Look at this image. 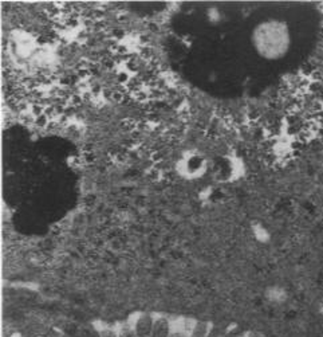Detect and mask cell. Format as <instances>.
<instances>
[{
    "instance_id": "cell-2",
    "label": "cell",
    "mask_w": 323,
    "mask_h": 337,
    "mask_svg": "<svg viewBox=\"0 0 323 337\" xmlns=\"http://www.w3.org/2000/svg\"><path fill=\"white\" fill-rule=\"evenodd\" d=\"M153 326H154V321H153L152 316L142 314L140 316L137 323H135V336L137 337H150L153 332Z\"/></svg>"
},
{
    "instance_id": "cell-9",
    "label": "cell",
    "mask_w": 323,
    "mask_h": 337,
    "mask_svg": "<svg viewBox=\"0 0 323 337\" xmlns=\"http://www.w3.org/2000/svg\"><path fill=\"white\" fill-rule=\"evenodd\" d=\"M86 337H101V334H97V332H94V330H90V332L86 333Z\"/></svg>"
},
{
    "instance_id": "cell-10",
    "label": "cell",
    "mask_w": 323,
    "mask_h": 337,
    "mask_svg": "<svg viewBox=\"0 0 323 337\" xmlns=\"http://www.w3.org/2000/svg\"><path fill=\"white\" fill-rule=\"evenodd\" d=\"M169 337H182V334L181 333H174V334H172V336H169Z\"/></svg>"
},
{
    "instance_id": "cell-1",
    "label": "cell",
    "mask_w": 323,
    "mask_h": 337,
    "mask_svg": "<svg viewBox=\"0 0 323 337\" xmlns=\"http://www.w3.org/2000/svg\"><path fill=\"white\" fill-rule=\"evenodd\" d=\"M290 33L287 26L279 20L260 23L253 31V44L260 55L270 59L279 58L288 50Z\"/></svg>"
},
{
    "instance_id": "cell-6",
    "label": "cell",
    "mask_w": 323,
    "mask_h": 337,
    "mask_svg": "<svg viewBox=\"0 0 323 337\" xmlns=\"http://www.w3.org/2000/svg\"><path fill=\"white\" fill-rule=\"evenodd\" d=\"M245 336V330L243 329V328H240V326H235V328H232L231 330H228L227 334H225V337H244Z\"/></svg>"
},
{
    "instance_id": "cell-8",
    "label": "cell",
    "mask_w": 323,
    "mask_h": 337,
    "mask_svg": "<svg viewBox=\"0 0 323 337\" xmlns=\"http://www.w3.org/2000/svg\"><path fill=\"white\" fill-rule=\"evenodd\" d=\"M120 337H137V336H135V332L126 329V330H124V332H122L121 336H120Z\"/></svg>"
},
{
    "instance_id": "cell-3",
    "label": "cell",
    "mask_w": 323,
    "mask_h": 337,
    "mask_svg": "<svg viewBox=\"0 0 323 337\" xmlns=\"http://www.w3.org/2000/svg\"><path fill=\"white\" fill-rule=\"evenodd\" d=\"M169 332H171V326L168 323L167 319L160 317L154 321V326H153V332L150 337H169Z\"/></svg>"
},
{
    "instance_id": "cell-7",
    "label": "cell",
    "mask_w": 323,
    "mask_h": 337,
    "mask_svg": "<svg viewBox=\"0 0 323 337\" xmlns=\"http://www.w3.org/2000/svg\"><path fill=\"white\" fill-rule=\"evenodd\" d=\"M101 337H118L117 334L114 333L113 330H102V332H101Z\"/></svg>"
},
{
    "instance_id": "cell-4",
    "label": "cell",
    "mask_w": 323,
    "mask_h": 337,
    "mask_svg": "<svg viewBox=\"0 0 323 337\" xmlns=\"http://www.w3.org/2000/svg\"><path fill=\"white\" fill-rule=\"evenodd\" d=\"M228 332V324H216L210 329L206 337H225Z\"/></svg>"
},
{
    "instance_id": "cell-5",
    "label": "cell",
    "mask_w": 323,
    "mask_h": 337,
    "mask_svg": "<svg viewBox=\"0 0 323 337\" xmlns=\"http://www.w3.org/2000/svg\"><path fill=\"white\" fill-rule=\"evenodd\" d=\"M210 325L206 323H197L191 337H206L210 333Z\"/></svg>"
}]
</instances>
